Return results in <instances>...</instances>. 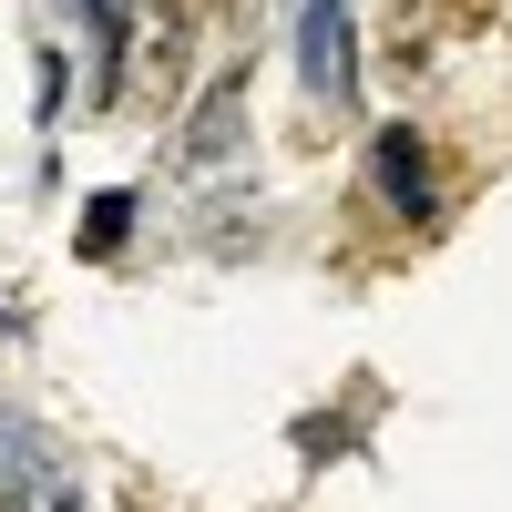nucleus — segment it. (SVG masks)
<instances>
[{
    "instance_id": "1",
    "label": "nucleus",
    "mask_w": 512,
    "mask_h": 512,
    "mask_svg": "<svg viewBox=\"0 0 512 512\" xmlns=\"http://www.w3.org/2000/svg\"><path fill=\"white\" fill-rule=\"evenodd\" d=\"M369 175L390 185V205H400V216H431V154H420V134H410V123H390V134L369 144Z\"/></svg>"
},
{
    "instance_id": "2",
    "label": "nucleus",
    "mask_w": 512,
    "mask_h": 512,
    "mask_svg": "<svg viewBox=\"0 0 512 512\" xmlns=\"http://www.w3.org/2000/svg\"><path fill=\"white\" fill-rule=\"evenodd\" d=\"M308 82L349 93V0H308Z\"/></svg>"
},
{
    "instance_id": "3",
    "label": "nucleus",
    "mask_w": 512,
    "mask_h": 512,
    "mask_svg": "<svg viewBox=\"0 0 512 512\" xmlns=\"http://www.w3.org/2000/svg\"><path fill=\"white\" fill-rule=\"evenodd\" d=\"M236 144V82H216L205 93V113H195V134H185V164H205V154H226Z\"/></svg>"
},
{
    "instance_id": "4",
    "label": "nucleus",
    "mask_w": 512,
    "mask_h": 512,
    "mask_svg": "<svg viewBox=\"0 0 512 512\" xmlns=\"http://www.w3.org/2000/svg\"><path fill=\"white\" fill-rule=\"evenodd\" d=\"M123 226H134V195H93V216H82V236H72V246H82V256H113V246H123Z\"/></svg>"
},
{
    "instance_id": "5",
    "label": "nucleus",
    "mask_w": 512,
    "mask_h": 512,
    "mask_svg": "<svg viewBox=\"0 0 512 512\" xmlns=\"http://www.w3.org/2000/svg\"><path fill=\"white\" fill-rule=\"evenodd\" d=\"M492 11H502V0H431V21H441L451 41H472V31H492Z\"/></svg>"
},
{
    "instance_id": "6",
    "label": "nucleus",
    "mask_w": 512,
    "mask_h": 512,
    "mask_svg": "<svg viewBox=\"0 0 512 512\" xmlns=\"http://www.w3.org/2000/svg\"><path fill=\"white\" fill-rule=\"evenodd\" d=\"M0 512H31V492H21V482H0Z\"/></svg>"
},
{
    "instance_id": "7",
    "label": "nucleus",
    "mask_w": 512,
    "mask_h": 512,
    "mask_svg": "<svg viewBox=\"0 0 512 512\" xmlns=\"http://www.w3.org/2000/svg\"><path fill=\"white\" fill-rule=\"evenodd\" d=\"M492 31H512V0H502V11H492Z\"/></svg>"
},
{
    "instance_id": "8",
    "label": "nucleus",
    "mask_w": 512,
    "mask_h": 512,
    "mask_svg": "<svg viewBox=\"0 0 512 512\" xmlns=\"http://www.w3.org/2000/svg\"><path fill=\"white\" fill-rule=\"evenodd\" d=\"M175 11H216V0H175Z\"/></svg>"
}]
</instances>
